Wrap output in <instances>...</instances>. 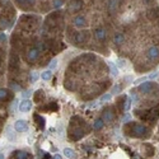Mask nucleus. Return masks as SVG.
I'll return each instance as SVG.
<instances>
[{
	"label": "nucleus",
	"instance_id": "nucleus-1",
	"mask_svg": "<svg viewBox=\"0 0 159 159\" xmlns=\"http://www.w3.org/2000/svg\"><path fill=\"white\" fill-rule=\"evenodd\" d=\"M124 131H125V135H127L130 138L144 139V138H148L150 135V129L148 126L143 125V124H139V122H130V124H127L125 126Z\"/></svg>",
	"mask_w": 159,
	"mask_h": 159
},
{
	"label": "nucleus",
	"instance_id": "nucleus-2",
	"mask_svg": "<svg viewBox=\"0 0 159 159\" xmlns=\"http://www.w3.org/2000/svg\"><path fill=\"white\" fill-rule=\"evenodd\" d=\"M155 87H157L155 83H153L150 80H145V82L140 83V85L138 87V90L140 92V93H143V94H149V93H152V92L155 89Z\"/></svg>",
	"mask_w": 159,
	"mask_h": 159
},
{
	"label": "nucleus",
	"instance_id": "nucleus-3",
	"mask_svg": "<svg viewBox=\"0 0 159 159\" xmlns=\"http://www.w3.org/2000/svg\"><path fill=\"white\" fill-rule=\"evenodd\" d=\"M39 54H41V50H39L37 46L32 47V48L28 50L27 55H25V60H27V62H30V64H33V62H36L38 60Z\"/></svg>",
	"mask_w": 159,
	"mask_h": 159
},
{
	"label": "nucleus",
	"instance_id": "nucleus-4",
	"mask_svg": "<svg viewBox=\"0 0 159 159\" xmlns=\"http://www.w3.org/2000/svg\"><path fill=\"white\" fill-rule=\"evenodd\" d=\"M89 39V32L88 31H82V32H78L74 34V38L73 41L75 45H82V43H85Z\"/></svg>",
	"mask_w": 159,
	"mask_h": 159
},
{
	"label": "nucleus",
	"instance_id": "nucleus-5",
	"mask_svg": "<svg viewBox=\"0 0 159 159\" xmlns=\"http://www.w3.org/2000/svg\"><path fill=\"white\" fill-rule=\"evenodd\" d=\"M102 117H103V120H104L106 122L111 124V122H113V120L116 118V113H115L113 108L107 107V108H104V110H103V112H102Z\"/></svg>",
	"mask_w": 159,
	"mask_h": 159
},
{
	"label": "nucleus",
	"instance_id": "nucleus-6",
	"mask_svg": "<svg viewBox=\"0 0 159 159\" xmlns=\"http://www.w3.org/2000/svg\"><path fill=\"white\" fill-rule=\"evenodd\" d=\"M147 57L149 61H157L159 59V48L157 46H150L147 50Z\"/></svg>",
	"mask_w": 159,
	"mask_h": 159
},
{
	"label": "nucleus",
	"instance_id": "nucleus-7",
	"mask_svg": "<svg viewBox=\"0 0 159 159\" xmlns=\"http://www.w3.org/2000/svg\"><path fill=\"white\" fill-rule=\"evenodd\" d=\"M93 34L98 42H103V41H106V38H107V31H106L103 27H97L94 30Z\"/></svg>",
	"mask_w": 159,
	"mask_h": 159
},
{
	"label": "nucleus",
	"instance_id": "nucleus-8",
	"mask_svg": "<svg viewBox=\"0 0 159 159\" xmlns=\"http://www.w3.org/2000/svg\"><path fill=\"white\" fill-rule=\"evenodd\" d=\"M14 130L17 132H27L30 130V125L25 120H17L14 124Z\"/></svg>",
	"mask_w": 159,
	"mask_h": 159
},
{
	"label": "nucleus",
	"instance_id": "nucleus-9",
	"mask_svg": "<svg viewBox=\"0 0 159 159\" xmlns=\"http://www.w3.org/2000/svg\"><path fill=\"white\" fill-rule=\"evenodd\" d=\"M71 23H73L74 27H76V28H83V27H85V25H87V19H85L84 16H79L78 14V16H75L73 18Z\"/></svg>",
	"mask_w": 159,
	"mask_h": 159
},
{
	"label": "nucleus",
	"instance_id": "nucleus-10",
	"mask_svg": "<svg viewBox=\"0 0 159 159\" xmlns=\"http://www.w3.org/2000/svg\"><path fill=\"white\" fill-rule=\"evenodd\" d=\"M32 110V102L28 98H24L20 103H19V111L23 113H27Z\"/></svg>",
	"mask_w": 159,
	"mask_h": 159
},
{
	"label": "nucleus",
	"instance_id": "nucleus-11",
	"mask_svg": "<svg viewBox=\"0 0 159 159\" xmlns=\"http://www.w3.org/2000/svg\"><path fill=\"white\" fill-rule=\"evenodd\" d=\"M11 158H17V159H30V158H33L31 153H27L24 150H14L11 154H10Z\"/></svg>",
	"mask_w": 159,
	"mask_h": 159
},
{
	"label": "nucleus",
	"instance_id": "nucleus-12",
	"mask_svg": "<svg viewBox=\"0 0 159 159\" xmlns=\"http://www.w3.org/2000/svg\"><path fill=\"white\" fill-rule=\"evenodd\" d=\"M33 120H34V122L37 124V126L41 129V130H43L45 129V125H46V121H45V117L43 116H41V115H38L37 112L33 115Z\"/></svg>",
	"mask_w": 159,
	"mask_h": 159
},
{
	"label": "nucleus",
	"instance_id": "nucleus-13",
	"mask_svg": "<svg viewBox=\"0 0 159 159\" xmlns=\"http://www.w3.org/2000/svg\"><path fill=\"white\" fill-rule=\"evenodd\" d=\"M117 10H118V0H108L107 11L110 13V14H115Z\"/></svg>",
	"mask_w": 159,
	"mask_h": 159
},
{
	"label": "nucleus",
	"instance_id": "nucleus-14",
	"mask_svg": "<svg viewBox=\"0 0 159 159\" xmlns=\"http://www.w3.org/2000/svg\"><path fill=\"white\" fill-rule=\"evenodd\" d=\"M83 3H82V0H73L71 2V4H70V11H73V13H78L79 10L82 9V5Z\"/></svg>",
	"mask_w": 159,
	"mask_h": 159
},
{
	"label": "nucleus",
	"instance_id": "nucleus-15",
	"mask_svg": "<svg viewBox=\"0 0 159 159\" xmlns=\"http://www.w3.org/2000/svg\"><path fill=\"white\" fill-rule=\"evenodd\" d=\"M11 98H13V96L8 89L0 88V101H8V99H11Z\"/></svg>",
	"mask_w": 159,
	"mask_h": 159
},
{
	"label": "nucleus",
	"instance_id": "nucleus-16",
	"mask_svg": "<svg viewBox=\"0 0 159 159\" xmlns=\"http://www.w3.org/2000/svg\"><path fill=\"white\" fill-rule=\"evenodd\" d=\"M124 42H125V36H124L122 33H120V32L115 33V36H113V43H115L116 46H120V45H122Z\"/></svg>",
	"mask_w": 159,
	"mask_h": 159
},
{
	"label": "nucleus",
	"instance_id": "nucleus-17",
	"mask_svg": "<svg viewBox=\"0 0 159 159\" xmlns=\"http://www.w3.org/2000/svg\"><path fill=\"white\" fill-rule=\"evenodd\" d=\"M104 120H103V117H99V118H97V120L94 121V124H93V130H96V131H99V130H102L103 127H104Z\"/></svg>",
	"mask_w": 159,
	"mask_h": 159
},
{
	"label": "nucleus",
	"instance_id": "nucleus-18",
	"mask_svg": "<svg viewBox=\"0 0 159 159\" xmlns=\"http://www.w3.org/2000/svg\"><path fill=\"white\" fill-rule=\"evenodd\" d=\"M45 93H43V90H37V92H34V102L36 103H42L43 101H45V96H43Z\"/></svg>",
	"mask_w": 159,
	"mask_h": 159
},
{
	"label": "nucleus",
	"instance_id": "nucleus-19",
	"mask_svg": "<svg viewBox=\"0 0 159 159\" xmlns=\"http://www.w3.org/2000/svg\"><path fill=\"white\" fill-rule=\"evenodd\" d=\"M108 69H110L112 76H117V75H118V70H120V69H118V66H117L115 62L108 61Z\"/></svg>",
	"mask_w": 159,
	"mask_h": 159
},
{
	"label": "nucleus",
	"instance_id": "nucleus-20",
	"mask_svg": "<svg viewBox=\"0 0 159 159\" xmlns=\"http://www.w3.org/2000/svg\"><path fill=\"white\" fill-rule=\"evenodd\" d=\"M41 79H42V80H45V82L51 80V79H52V70L47 69V70L42 71V73H41Z\"/></svg>",
	"mask_w": 159,
	"mask_h": 159
},
{
	"label": "nucleus",
	"instance_id": "nucleus-21",
	"mask_svg": "<svg viewBox=\"0 0 159 159\" xmlns=\"http://www.w3.org/2000/svg\"><path fill=\"white\" fill-rule=\"evenodd\" d=\"M132 106V98L130 96H125V102H124V111H130Z\"/></svg>",
	"mask_w": 159,
	"mask_h": 159
},
{
	"label": "nucleus",
	"instance_id": "nucleus-22",
	"mask_svg": "<svg viewBox=\"0 0 159 159\" xmlns=\"http://www.w3.org/2000/svg\"><path fill=\"white\" fill-rule=\"evenodd\" d=\"M38 78H41V74H38L37 71H33V73H31V75H30V83H36L37 80H38Z\"/></svg>",
	"mask_w": 159,
	"mask_h": 159
},
{
	"label": "nucleus",
	"instance_id": "nucleus-23",
	"mask_svg": "<svg viewBox=\"0 0 159 159\" xmlns=\"http://www.w3.org/2000/svg\"><path fill=\"white\" fill-rule=\"evenodd\" d=\"M64 157H66V158H74L75 157V153L70 148H65L64 149Z\"/></svg>",
	"mask_w": 159,
	"mask_h": 159
},
{
	"label": "nucleus",
	"instance_id": "nucleus-24",
	"mask_svg": "<svg viewBox=\"0 0 159 159\" xmlns=\"http://www.w3.org/2000/svg\"><path fill=\"white\" fill-rule=\"evenodd\" d=\"M64 4H65V0H52V7H54L55 9L61 8Z\"/></svg>",
	"mask_w": 159,
	"mask_h": 159
},
{
	"label": "nucleus",
	"instance_id": "nucleus-25",
	"mask_svg": "<svg viewBox=\"0 0 159 159\" xmlns=\"http://www.w3.org/2000/svg\"><path fill=\"white\" fill-rule=\"evenodd\" d=\"M111 98H112V94H111V93H106V94H103V96L99 98V102H101V103L108 102V101H111Z\"/></svg>",
	"mask_w": 159,
	"mask_h": 159
},
{
	"label": "nucleus",
	"instance_id": "nucleus-26",
	"mask_svg": "<svg viewBox=\"0 0 159 159\" xmlns=\"http://www.w3.org/2000/svg\"><path fill=\"white\" fill-rule=\"evenodd\" d=\"M48 106H50V107H47L46 111H57V110H59V104H57L56 102H52V103H50Z\"/></svg>",
	"mask_w": 159,
	"mask_h": 159
},
{
	"label": "nucleus",
	"instance_id": "nucleus-27",
	"mask_svg": "<svg viewBox=\"0 0 159 159\" xmlns=\"http://www.w3.org/2000/svg\"><path fill=\"white\" fill-rule=\"evenodd\" d=\"M57 65H59V61H57L56 59L51 60V62L48 64V69H50V70H54V69H56V68H57Z\"/></svg>",
	"mask_w": 159,
	"mask_h": 159
},
{
	"label": "nucleus",
	"instance_id": "nucleus-28",
	"mask_svg": "<svg viewBox=\"0 0 159 159\" xmlns=\"http://www.w3.org/2000/svg\"><path fill=\"white\" fill-rule=\"evenodd\" d=\"M121 90H122V85H121V84H116L115 88H113L112 92H111V94H112V96H113V94H117V93H120Z\"/></svg>",
	"mask_w": 159,
	"mask_h": 159
},
{
	"label": "nucleus",
	"instance_id": "nucleus-29",
	"mask_svg": "<svg viewBox=\"0 0 159 159\" xmlns=\"http://www.w3.org/2000/svg\"><path fill=\"white\" fill-rule=\"evenodd\" d=\"M117 66H118V69H125V68H126V60L118 59V60H117Z\"/></svg>",
	"mask_w": 159,
	"mask_h": 159
},
{
	"label": "nucleus",
	"instance_id": "nucleus-30",
	"mask_svg": "<svg viewBox=\"0 0 159 159\" xmlns=\"http://www.w3.org/2000/svg\"><path fill=\"white\" fill-rule=\"evenodd\" d=\"M9 85H10V88H11L13 90H17V92H19V90L22 89V87H20L18 83H14V82H10Z\"/></svg>",
	"mask_w": 159,
	"mask_h": 159
},
{
	"label": "nucleus",
	"instance_id": "nucleus-31",
	"mask_svg": "<svg viewBox=\"0 0 159 159\" xmlns=\"http://www.w3.org/2000/svg\"><path fill=\"white\" fill-rule=\"evenodd\" d=\"M7 34L4 33V32H0V43H4V42H7Z\"/></svg>",
	"mask_w": 159,
	"mask_h": 159
},
{
	"label": "nucleus",
	"instance_id": "nucleus-32",
	"mask_svg": "<svg viewBox=\"0 0 159 159\" xmlns=\"http://www.w3.org/2000/svg\"><path fill=\"white\" fill-rule=\"evenodd\" d=\"M158 76H159V71H154V73H152L150 75H148L149 80H153V79H155V78H158Z\"/></svg>",
	"mask_w": 159,
	"mask_h": 159
},
{
	"label": "nucleus",
	"instance_id": "nucleus-33",
	"mask_svg": "<svg viewBox=\"0 0 159 159\" xmlns=\"http://www.w3.org/2000/svg\"><path fill=\"white\" fill-rule=\"evenodd\" d=\"M31 94H32V90L28 89V90H25L24 93H23V97H24V98H28V97H31Z\"/></svg>",
	"mask_w": 159,
	"mask_h": 159
},
{
	"label": "nucleus",
	"instance_id": "nucleus-34",
	"mask_svg": "<svg viewBox=\"0 0 159 159\" xmlns=\"http://www.w3.org/2000/svg\"><path fill=\"white\" fill-rule=\"evenodd\" d=\"M16 3H17L18 5H20V7H23L24 4H28L27 0H16Z\"/></svg>",
	"mask_w": 159,
	"mask_h": 159
},
{
	"label": "nucleus",
	"instance_id": "nucleus-35",
	"mask_svg": "<svg viewBox=\"0 0 159 159\" xmlns=\"http://www.w3.org/2000/svg\"><path fill=\"white\" fill-rule=\"evenodd\" d=\"M8 131H9V140H14L16 138H14V134H13V131H10V127H8Z\"/></svg>",
	"mask_w": 159,
	"mask_h": 159
},
{
	"label": "nucleus",
	"instance_id": "nucleus-36",
	"mask_svg": "<svg viewBox=\"0 0 159 159\" xmlns=\"http://www.w3.org/2000/svg\"><path fill=\"white\" fill-rule=\"evenodd\" d=\"M3 65H4V64H3V57L0 56V73H3V69H4Z\"/></svg>",
	"mask_w": 159,
	"mask_h": 159
},
{
	"label": "nucleus",
	"instance_id": "nucleus-37",
	"mask_svg": "<svg viewBox=\"0 0 159 159\" xmlns=\"http://www.w3.org/2000/svg\"><path fill=\"white\" fill-rule=\"evenodd\" d=\"M131 118V115L130 113H127V115H125V118H124V122H127Z\"/></svg>",
	"mask_w": 159,
	"mask_h": 159
},
{
	"label": "nucleus",
	"instance_id": "nucleus-38",
	"mask_svg": "<svg viewBox=\"0 0 159 159\" xmlns=\"http://www.w3.org/2000/svg\"><path fill=\"white\" fill-rule=\"evenodd\" d=\"M52 158H56V159H61V158H62V155L57 153V154H55V155H54V157H52Z\"/></svg>",
	"mask_w": 159,
	"mask_h": 159
},
{
	"label": "nucleus",
	"instance_id": "nucleus-39",
	"mask_svg": "<svg viewBox=\"0 0 159 159\" xmlns=\"http://www.w3.org/2000/svg\"><path fill=\"white\" fill-rule=\"evenodd\" d=\"M153 2H154V0H144V3H145V4H152Z\"/></svg>",
	"mask_w": 159,
	"mask_h": 159
},
{
	"label": "nucleus",
	"instance_id": "nucleus-40",
	"mask_svg": "<svg viewBox=\"0 0 159 159\" xmlns=\"http://www.w3.org/2000/svg\"><path fill=\"white\" fill-rule=\"evenodd\" d=\"M34 2H36V0H27V3H28V4H31V5H32V4H34Z\"/></svg>",
	"mask_w": 159,
	"mask_h": 159
},
{
	"label": "nucleus",
	"instance_id": "nucleus-41",
	"mask_svg": "<svg viewBox=\"0 0 159 159\" xmlns=\"http://www.w3.org/2000/svg\"><path fill=\"white\" fill-rule=\"evenodd\" d=\"M4 158V154L3 153H0V159H3Z\"/></svg>",
	"mask_w": 159,
	"mask_h": 159
}]
</instances>
